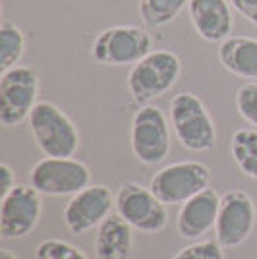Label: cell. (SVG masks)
Returning a JSON list of instances; mask_svg holds the SVG:
<instances>
[{
  "mask_svg": "<svg viewBox=\"0 0 257 259\" xmlns=\"http://www.w3.org/2000/svg\"><path fill=\"white\" fill-rule=\"evenodd\" d=\"M236 110L247 124L257 128V81L244 83L236 91L234 97Z\"/></svg>",
  "mask_w": 257,
  "mask_h": 259,
  "instance_id": "21",
  "label": "cell"
},
{
  "mask_svg": "<svg viewBox=\"0 0 257 259\" xmlns=\"http://www.w3.org/2000/svg\"><path fill=\"white\" fill-rule=\"evenodd\" d=\"M134 249V227L120 215L107 217L95 236L97 259H130Z\"/></svg>",
  "mask_w": 257,
  "mask_h": 259,
  "instance_id": "16",
  "label": "cell"
},
{
  "mask_svg": "<svg viewBox=\"0 0 257 259\" xmlns=\"http://www.w3.org/2000/svg\"><path fill=\"white\" fill-rule=\"evenodd\" d=\"M35 259H89L79 248L72 246L70 242L49 238L43 240L35 249Z\"/></svg>",
  "mask_w": 257,
  "mask_h": 259,
  "instance_id": "20",
  "label": "cell"
},
{
  "mask_svg": "<svg viewBox=\"0 0 257 259\" xmlns=\"http://www.w3.org/2000/svg\"><path fill=\"white\" fill-rule=\"evenodd\" d=\"M182 76V60L172 51H151L128 72V91L138 105H149L178 83Z\"/></svg>",
  "mask_w": 257,
  "mask_h": 259,
  "instance_id": "2",
  "label": "cell"
},
{
  "mask_svg": "<svg viewBox=\"0 0 257 259\" xmlns=\"http://www.w3.org/2000/svg\"><path fill=\"white\" fill-rule=\"evenodd\" d=\"M153 51V39L147 29L138 25L107 27L91 43V56L105 66H134Z\"/></svg>",
  "mask_w": 257,
  "mask_h": 259,
  "instance_id": "5",
  "label": "cell"
},
{
  "mask_svg": "<svg viewBox=\"0 0 257 259\" xmlns=\"http://www.w3.org/2000/svg\"><path fill=\"white\" fill-rule=\"evenodd\" d=\"M257 209L251 197L242 190H228L221 195L217 217V242L223 248H238L251 236L255 227Z\"/></svg>",
  "mask_w": 257,
  "mask_h": 259,
  "instance_id": "10",
  "label": "cell"
},
{
  "mask_svg": "<svg viewBox=\"0 0 257 259\" xmlns=\"http://www.w3.org/2000/svg\"><path fill=\"white\" fill-rule=\"evenodd\" d=\"M112 207H116V195H112L110 188L103 184H89L68 199L64 223L72 234H85L110 217Z\"/></svg>",
  "mask_w": 257,
  "mask_h": 259,
  "instance_id": "12",
  "label": "cell"
},
{
  "mask_svg": "<svg viewBox=\"0 0 257 259\" xmlns=\"http://www.w3.org/2000/svg\"><path fill=\"white\" fill-rule=\"evenodd\" d=\"M130 143L134 157L147 166L161 164L170 155V122L162 108L141 105L132 118Z\"/></svg>",
  "mask_w": 257,
  "mask_h": 259,
  "instance_id": "4",
  "label": "cell"
},
{
  "mask_svg": "<svg viewBox=\"0 0 257 259\" xmlns=\"http://www.w3.org/2000/svg\"><path fill=\"white\" fill-rule=\"evenodd\" d=\"M217 58L232 76L257 79V39L246 35H230L219 43Z\"/></svg>",
  "mask_w": 257,
  "mask_h": 259,
  "instance_id": "15",
  "label": "cell"
},
{
  "mask_svg": "<svg viewBox=\"0 0 257 259\" xmlns=\"http://www.w3.org/2000/svg\"><path fill=\"white\" fill-rule=\"evenodd\" d=\"M242 18H246L249 23L257 27V0H228Z\"/></svg>",
  "mask_w": 257,
  "mask_h": 259,
  "instance_id": "23",
  "label": "cell"
},
{
  "mask_svg": "<svg viewBox=\"0 0 257 259\" xmlns=\"http://www.w3.org/2000/svg\"><path fill=\"white\" fill-rule=\"evenodd\" d=\"M0 259H18L14 253H12L10 249H6V248H2L0 249Z\"/></svg>",
  "mask_w": 257,
  "mask_h": 259,
  "instance_id": "25",
  "label": "cell"
},
{
  "mask_svg": "<svg viewBox=\"0 0 257 259\" xmlns=\"http://www.w3.org/2000/svg\"><path fill=\"white\" fill-rule=\"evenodd\" d=\"M188 16L205 43H221L234 29V14L228 0H190Z\"/></svg>",
  "mask_w": 257,
  "mask_h": 259,
  "instance_id": "13",
  "label": "cell"
},
{
  "mask_svg": "<svg viewBox=\"0 0 257 259\" xmlns=\"http://www.w3.org/2000/svg\"><path fill=\"white\" fill-rule=\"evenodd\" d=\"M25 53V35L12 22L0 25V70H10L20 64Z\"/></svg>",
  "mask_w": 257,
  "mask_h": 259,
  "instance_id": "19",
  "label": "cell"
},
{
  "mask_svg": "<svg viewBox=\"0 0 257 259\" xmlns=\"http://www.w3.org/2000/svg\"><path fill=\"white\" fill-rule=\"evenodd\" d=\"M230 155L240 172L257 180V128H240L232 134Z\"/></svg>",
  "mask_w": 257,
  "mask_h": 259,
  "instance_id": "17",
  "label": "cell"
},
{
  "mask_svg": "<svg viewBox=\"0 0 257 259\" xmlns=\"http://www.w3.org/2000/svg\"><path fill=\"white\" fill-rule=\"evenodd\" d=\"M27 122L33 140L45 157H74L79 149L77 126L51 101H39Z\"/></svg>",
  "mask_w": 257,
  "mask_h": 259,
  "instance_id": "3",
  "label": "cell"
},
{
  "mask_svg": "<svg viewBox=\"0 0 257 259\" xmlns=\"http://www.w3.org/2000/svg\"><path fill=\"white\" fill-rule=\"evenodd\" d=\"M172 259H225V251L217 240H201L182 248Z\"/></svg>",
  "mask_w": 257,
  "mask_h": 259,
  "instance_id": "22",
  "label": "cell"
},
{
  "mask_svg": "<svg viewBox=\"0 0 257 259\" xmlns=\"http://www.w3.org/2000/svg\"><path fill=\"white\" fill-rule=\"evenodd\" d=\"M116 213L145 234H157L168 225L166 205L151 192V188H143L138 182H126L118 188Z\"/></svg>",
  "mask_w": 257,
  "mask_h": 259,
  "instance_id": "9",
  "label": "cell"
},
{
  "mask_svg": "<svg viewBox=\"0 0 257 259\" xmlns=\"http://www.w3.org/2000/svg\"><path fill=\"white\" fill-rule=\"evenodd\" d=\"M188 4L190 0H140L138 12L147 29H159L174 22Z\"/></svg>",
  "mask_w": 257,
  "mask_h": 259,
  "instance_id": "18",
  "label": "cell"
},
{
  "mask_svg": "<svg viewBox=\"0 0 257 259\" xmlns=\"http://www.w3.org/2000/svg\"><path fill=\"white\" fill-rule=\"evenodd\" d=\"M39 74L31 66L18 64L0 76V124L20 126L39 103Z\"/></svg>",
  "mask_w": 257,
  "mask_h": 259,
  "instance_id": "6",
  "label": "cell"
},
{
  "mask_svg": "<svg viewBox=\"0 0 257 259\" xmlns=\"http://www.w3.org/2000/svg\"><path fill=\"white\" fill-rule=\"evenodd\" d=\"M168 118L176 140L184 149L195 153L217 147V126L203 101L192 91H182L170 99Z\"/></svg>",
  "mask_w": 257,
  "mask_h": 259,
  "instance_id": "1",
  "label": "cell"
},
{
  "mask_svg": "<svg viewBox=\"0 0 257 259\" xmlns=\"http://www.w3.org/2000/svg\"><path fill=\"white\" fill-rule=\"evenodd\" d=\"M14 186H16V174H14L10 164L2 162L0 164V192H2V197L10 194Z\"/></svg>",
  "mask_w": 257,
  "mask_h": 259,
  "instance_id": "24",
  "label": "cell"
},
{
  "mask_svg": "<svg viewBox=\"0 0 257 259\" xmlns=\"http://www.w3.org/2000/svg\"><path fill=\"white\" fill-rule=\"evenodd\" d=\"M29 182L43 195H74L91 184V170L74 157H45L31 166Z\"/></svg>",
  "mask_w": 257,
  "mask_h": 259,
  "instance_id": "8",
  "label": "cell"
},
{
  "mask_svg": "<svg viewBox=\"0 0 257 259\" xmlns=\"http://www.w3.org/2000/svg\"><path fill=\"white\" fill-rule=\"evenodd\" d=\"M221 207V195L207 188L180 205L176 217V230L186 240H197L217 225Z\"/></svg>",
  "mask_w": 257,
  "mask_h": 259,
  "instance_id": "14",
  "label": "cell"
},
{
  "mask_svg": "<svg viewBox=\"0 0 257 259\" xmlns=\"http://www.w3.org/2000/svg\"><path fill=\"white\" fill-rule=\"evenodd\" d=\"M211 184V168L199 161L172 162L151 178V192L164 205H182Z\"/></svg>",
  "mask_w": 257,
  "mask_h": 259,
  "instance_id": "7",
  "label": "cell"
},
{
  "mask_svg": "<svg viewBox=\"0 0 257 259\" xmlns=\"http://www.w3.org/2000/svg\"><path fill=\"white\" fill-rule=\"evenodd\" d=\"M43 213L41 194L31 184H16L0 205V234L2 238H25L31 234Z\"/></svg>",
  "mask_w": 257,
  "mask_h": 259,
  "instance_id": "11",
  "label": "cell"
}]
</instances>
